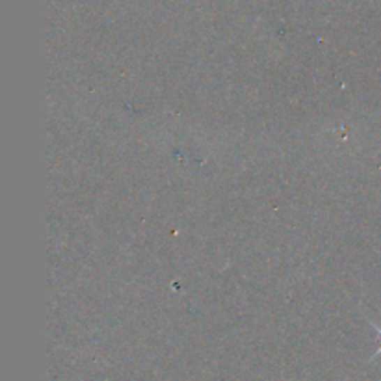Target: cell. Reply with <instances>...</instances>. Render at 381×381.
Wrapping results in <instances>:
<instances>
[{
  "instance_id": "cell-1",
  "label": "cell",
  "mask_w": 381,
  "mask_h": 381,
  "mask_svg": "<svg viewBox=\"0 0 381 381\" xmlns=\"http://www.w3.org/2000/svg\"><path fill=\"white\" fill-rule=\"evenodd\" d=\"M372 327H374V329H376L378 331V337H380V350H378V355L381 354V327L380 326H376V324H372Z\"/></svg>"
}]
</instances>
